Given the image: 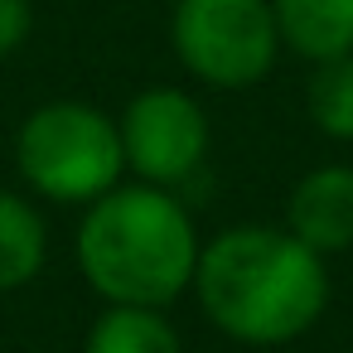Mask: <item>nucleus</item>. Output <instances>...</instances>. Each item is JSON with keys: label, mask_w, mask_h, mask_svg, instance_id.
Instances as JSON below:
<instances>
[{"label": "nucleus", "mask_w": 353, "mask_h": 353, "mask_svg": "<svg viewBox=\"0 0 353 353\" xmlns=\"http://www.w3.org/2000/svg\"><path fill=\"white\" fill-rule=\"evenodd\" d=\"M305 112L319 136L353 141V54L314 63L310 88H305Z\"/></svg>", "instance_id": "9d476101"}, {"label": "nucleus", "mask_w": 353, "mask_h": 353, "mask_svg": "<svg viewBox=\"0 0 353 353\" xmlns=\"http://www.w3.org/2000/svg\"><path fill=\"white\" fill-rule=\"evenodd\" d=\"M30 34H34V6L30 0H0V59L20 54Z\"/></svg>", "instance_id": "9b49d317"}, {"label": "nucleus", "mask_w": 353, "mask_h": 353, "mask_svg": "<svg viewBox=\"0 0 353 353\" xmlns=\"http://www.w3.org/2000/svg\"><path fill=\"white\" fill-rule=\"evenodd\" d=\"M170 44L189 78L237 92L276 68L281 30L271 0H174Z\"/></svg>", "instance_id": "20e7f679"}, {"label": "nucleus", "mask_w": 353, "mask_h": 353, "mask_svg": "<svg viewBox=\"0 0 353 353\" xmlns=\"http://www.w3.org/2000/svg\"><path fill=\"white\" fill-rule=\"evenodd\" d=\"M83 353H184V343H179V329L165 319V310L107 305L92 319Z\"/></svg>", "instance_id": "1a4fd4ad"}, {"label": "nucleus", "mask_w": 353, "mask_h": 353, "mask_svg": "<svg viewBox=\"0 0 353 353\" xmlns=\"http://www.w3.org/2000/svg\"><path fill=\"white\" fill-rule=\"evenodd\" d=\"M281 49L324 63L353 54V0H271Z\"/></svg>", "instance_id": "0eeeda50"}, {"label": "nucleus", "mask_w": 353, "mask_h": 353, "mask_svg": "<svg viewBox=\"0 0 353 353\" xmlns=\"http://www.w3.org/2000/svg\"><path fill=\"white\" fill-rule=\"evenodd\" d=\"M285 232H295L319 256L348 252L353 247V165L310 170L285 199Z\"/></svg>", "instance_id": "423d86ee"}, {"label": "nucleus", "mask_w": 353, "mask_h": 353, "mask_svg": "<svg viewBox=\"0 0 353 353\" xmlns=\"http://www.w3.org/2000/svg\"><path fill=\"white\" fill-rule=\"evenodd\" d=\"M126 170L141 184L179 189L208 160V112L184 88H141L117 117Z\"/></svg>", "instance_id": "39448f33"}, {"label": "nucleus", "mask_w": 353, "mask_h": 353, "mask_svg": "<svg viewBox=\"0 0 353 353\" xmlns=\"http://www.w3.org/2000/svg\"><path fill=\"white\" fill-rule=\"evenodd\" d=\"M49 353H59V348H49Z\"/></svg>", "instance_id": "f8f14e48"}, {"label": "nucleus", "mask_w": 353, "mask_h": 353, "mask_svg": "<svg viewBox=\"0 0 353 353\" xmlns=\"http://www.w3.org/2000/svg\"><path fill=\"white\" fill-rule=\"evenodd\" d=\"M15 170L49 203H92L121 184L126 155L117 117L92 102H44L15 131Z\"/></svg>", "instance_id": "7ed1b4c3"}, {"label": "nucleus", "mask_w": 353, "mask_h": 353, "mask_svg": "<svg viewBox=\"0 0 353 353\" xmlns=\"http://www.w3.org/2000/svg\"><path fill=\"white\" fill-rule=\"evenodd\" d=\"M49 261V228L25 194L0 189V295L39 281Z\"/></svg>", "instance_id": "6e6552de"}, {"label": "nucleus", "mask_w": 353, "mask_h": 353, "mask_svg": "<svg viewBox=\"0 0 353 353\" xmlns=\"http://www.w3.org/2000/svg\"><path fill=\"white\" fill-rule=\"evenodd\" d=\"M189 290L218 334L252 348H276L319 324L329 305V271L324 256L310 252L295 232L271 223H237L199 247Z\"/></svg>", "instance_id": "f257e3e1"}, {"label": "nucleus", "mask_w": 353, "mask_h": 353, "mask_svg": "<svg viewBox=\"0 0 353 353\" xmlns=\"http://www.w3.org/2000/svg\"><path fill=\"white\" fill-rule=\"evenodd\" d=\"M199 228L174 189L160 184H117L83 208L78 223V271L107 305H150L165 310L194 285Z\"/></svg>", "instance_id": "f03ea898"}]
</instances>
